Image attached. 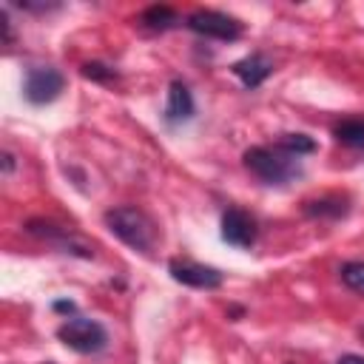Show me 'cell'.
<instances>
[{"label":"cell","mask_w":364,"mask_h":364,"mask_svg":"<svg viewBox=\"0 0 364 364\" xmlns=\"http://www.w3.org/2000/svg\"><path fill=\"white\" fill-rule=\"evenodd\" d=\"M245 168L250 173H256L262 182L267 185H284L290 182L293 176L301 173L299 168V156L282 151L279 145H253L245 151Z\"/></svg>","instance_id":"cell-1"},{"label":"cell","mask_w":364,"mask_h":364,"mask_svg":"<svg viewBox=\"0 0 364 364\" xmlns=\"http://www.w3.org/2000/svg\"><path fill=\"white\" fill-rule=\"evenodd\" d=\"M105 225H108V230H111L119 242H125V245L134 247V250L148 253V250L154 247V242H156V228H154V222H151L139 208H134V205H122V208L108 210V213H105Z\"/></svg>","instance_id":"cell-2"},{"label":"cell","mask_w":364,"mask_h":364,"mask_svg":"<svg viewBox=\"0 0 364 364\" xmlns=\"http://www.w3.org/2000/svg\"><path fill=\"white\" fill-rule=\"evenodd\" d=\"M57 338L71 347L74 353H100L105 344H108V333L100 321L94 318H82V316H74V318H65L60 327H57Z\"/></svg>","instance_id":"cell-3"},{"label":"cell","mask_w":364,"mask_h":364,"mask_svg":"<svg viewBox=\"0 0 364 364\" xmlns=\"http://www.w3.org/2000/svg\"><path fill=\"white\" fill-rule=\"evenodd\" d=\"M185 26L196 34L213 37V40H239L242 37V23L230 14L213 11V9H196L185 17Z\"/></svg>","instance_id":"cell-4"},{"label":"cell","mask_w":364,"mask_h":364,"mask_svg":"<svg viewBox=\"0 0 364 364\" xmlns=\"http://www.w3.org/2000/svg\"><path fill=\"white\" fill-rule=\"evenodd\" d=\"M65 80L57 68L51 65H34L26 71V80H23V94L31 105H46V102H54L63 91Z\"/></svg>","instance_id":"cell-5"},{"label":"cell","mask_w":364,"mask_h":364,"mask_svg":"<svg viewBox=\"0 0 364 364\" xmlns=\"http://www.w3.org/2000/svg\"><path fill=\"white\" fill-rule=\"evenodd\" d=\"M168 273H171L173 282L188 284V287H196V290H216L225 282V273L222 270L208 267V264H199V262H182V259L168 262Z\"/></svg>","instance_id":"cell-6"},{"label":"cell","mask_w":364,"mask_h":364,"mask_svg":"<svg viewBox=\"0 0 364 364\" xmlns=\"http://www.w3.org/2000/svg\"><path fill=\"white\" fill-rule=\"evenodd\" d=\"M222 239L233 247H250L256 242V219L242 208H228L222 213Z\"/></svg>","instance_id":"cell-7"},{"label":"cell","mask_w":364,"mask_h":364,"mask_svg":"<svg viewBox=\"0 0 364 364\" xmlns=\"http://www.w3.org/2000/svg\"><path fill=\"white\" fill-rule=\"evenodd\" d=\"M193 117V94L182 80H173L168 85V102H165V122L176 125Z\"/></svg>","instance_id":"cell-8"},{"label":"cell","mask_w":364,"mask_h":364,"mask_svg":"<svg viewBox=\"0 0 364 364\" xmlns=\"http://www.w3.org/2000/svg\"><path fill=\"white\" fill-rule=\"evenodd\" d=\"M230 71L242 80L245 88H259V85L273 74V63H270L264 54H247V57H242L239 63H233Z\"/></svg>","instance_id":"cell-9"},{"label":"cell","mask_w":364,"mask_h":364,"mask_svg":"<svg viewBox=\"0 0 364 364\" xmlns=\"http://www.w3.org/2000/svg\"><path fill=\"white\" fill-rule=\"evenodd\" d=\"M28 233L43 236V239H51V242H60V247H65V253H80V256H85V259L91 256V250H88L82 242L65 236V230L57 228V225H51V222H28Z\"/></svg>","instance_id":"cell-10"},{"label":"cell","mask_w":364,"mask_h":364,"mask_svg":"<svg viewBox=\"0 0 364 364\" xmlns=\"http://www.w3.org/2000/svg\"><path fill=\"white\" fill-rule=\"evenodd\" d=\"M336 139L350 148H364V119H344L336 125Z\"/></svg>","instance_id":"cell-11"},{"label":"cell","mask_w":364,"mask_h":364,"mask_svg":"<svg viewBox=\"0 0 364 364\" xmlns=\"http://www.w3.org/2000/svg\"><path fill=\"white\" fill-rule=\"evenodd\" d=\"M142 26H148V28H171L173 23H179V17H176V11L171 9V6H151V9H145L142 11Z\"/></svg>","instance_id":"cell-12"},{"label":"cell","mask_w":364,"mask_h":364,"mask_svg":"<svg viewBox=\"0 0 364 364\" xmlns=\"http://www.w3.org/2000/svg\"><path fill=\"white\" fill-rule=\"evenodd\" d=\"M282 151H287V154H293V156H304V154H313L316 151V142L307 136V134H282L279 136V142H276Z\"/></svg>","instance_id":"cell-13"},{"label":"cell","mask_w":364,"mask_h":364,"mask_svg":"<svg viewBox=\"0 0 364 364\" xmlns=\"http://www.w3.org/2000/svg\"><path fill=\"white\" fill-rule=\"evenodd\" d=\"M307 216H330V219H338L347 213V202L344 199H316V202H307L304 205Z\"/></svg>","instance_id":"cell-14"},{"label":"cell","mask_w":364,"mask_h":364,"mask_svg":"<svg viewBox=\"0 0 364 364\" xmlns=\"http://www.w3.org/2000/svg\"><path fill=\"white\" fill-rule=\"evenodd\" d=\"M341 282L350 290L364 293V262H347V264H341Z\"/></svg>","instance_id":"cell-15"},{"label":"cell","mask_w":364,"mask_h":364,"mask_svg":"<svg viewBox=\"0 0 364 364\" xmlns=\"http://www.w3.org/2000/svg\"><path fill=\"white\" fill-rule=\"evenodd\" d=\"M80 71H82V77H88L94 82H111V80H117V71L111 65H105V63H85Z\"/></svg>","instance_id":"cell-16"},{"label":"cell","mask_w":364,"mask_h":364,"mask_svg":"<svg viewBox=\"0 0 364 364\" xmlns=\"http://www.w3.org/2000/svg\"><path fill=\"white\" fill-rule=\"evenodd\" d=\"M336 364H364V355H355V353H347V355H341Z\"/></svg>","instance_id":"cell-17"},{"label":"cell","mask_w":364,"mask_h":364,"mask_svg":"<svg viewBox=\"0 0 364 364\" xmlns=\"http://www.w3.org/2000/svg\"><path fill=\"white\" fill-rule=\"evenodd\" d=\"M54 310H63V313H74V301H54Z\"/></svg>","instance_id":"cell-18"},{"label":"cell","mask_w":364,"mask_h":364,"mask_svg":"<svg viewBox=\"0 0 364 364\" xmlns=\"http://www.w3.org/2000/svg\"><path fill=\"white\" fill-rule=\"evenodd\" d=\"M361 336H364V327H361Z\"/></svg>","instance_id":"cell-19"}]
</instances>
